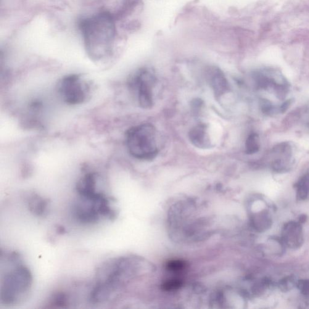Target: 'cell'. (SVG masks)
<instances>
[{
    "label": "cell",
    "instance_id": "1",
    "mask_svg": "<svg viewBox=\"0 0 309 309\" xmlns=\"http://www.w3.org/2000/svg\"><path fill=\"white\" fill-rule=\"evenodd\" d=\"M80 28L86 54L91 60L100 62L111 56L115 36L114 19L112 15L103 12L83 20Z\"/></svg>",
    "mask_w": 309,
    "mask_h": 309
},
{
    "label": "cell",
    "instance_id": "2",
    "mask_svg": "<svg viewBox=\"0 0 309 309\" xmlns=\"http://www.w3.org/2000/svg\"><path fill=\"white\" fill-rule=\"evenodd\" d=\"M20 261L19 257L2 277L0 301L2 305H18L27 299L30 294L33 284L32 274Z\"/></svg>",
    "mask_w": 309,
    "mask_h": 309
},
{
    "label": "cell",
    "instance_id": "3",
    "mask_svg": "<svg viewBox=\"0 0 309 309\" xmlns=\"http://www.w3.org/2000/svg\"><path fill=\"white\" fill-rule=\"evenodd\" d=\"M126 142L129 152L137 159L152 160L158 154L157 133L150 124H142L129 129Z\"/></svg>",
    "mask_w": 309,
    "mask_h": 309
},
{
    "label": "cell",
    "instance_id": "4",
    "mask_svg": "<svg viewBox=\"0 0 309 309\" xmlns=\"http://www.w3.org/2000/svg\"><path fill=\"white\" fill-rule=\"evenodd\" d=\"M93 84L83 75L72 74L63 77L57 84V93L66 104H84L90 98Z\"/></svg>",
    "mask_w": 309,
    "mask_h": 309
},
{
    "label": "cell",
    "instance_id": "5",
    "mask_svg": "<svg viewBox=\"0 0 309 309\" xmlns=\"http://www.w3.org/2000/svg\"><path fill=\"white\" fill-rule=\"evenodd\" d=\"M253 86L257 90L274 94L277 99L283 100L288 96L290 84L282 74L273 69H262L253 72Z\"/></svg>",
    "mask_w": 309,
    "mask_h": 309
},
{
    "label": "cell",
    "instance_id": "6",
    "mask_svg": "<svg viewBox=\"0 0 309 309\" xmlns=\"http://www.w3.org/2000/svg\"><path fill=\"white\" fill-rule=\"evenodd\" d=\"M154 76L146 68H142L131 76L128 81L129 89L136 95L140 105L142 108H150L154 104L153 84Z\"/></svg>",
    "mask_w": 309,
    "mask_h": 309
},
{
    "label": "cell",
    "instance_id": "7",
    "mask_svg": "<svg viewBox=\"0 0 309 309\" xmlns=\"http://www.w3.org/2000/svg\"><path fill=\"white\" fill-rule=\"evenodd\" d=\"M266 160L269 167L274 172H288L295 163L294 147L290 142H279L269 150Z\"/></svg>",
    "mask_w": 309,
    "mask_h": 309
},
{
    "label": "cell",
    "instance_id": "8",
    "mask_svg": "<svg viewBox=\"0 0 309 309\" xmlns=\"http://www.w3.org/2000/svg\"><path fill=\"white\" fill-rule=\"evenodd\" d=\"M97 174L86 173L79 179L76 189L80 197L92 200H99L107 197L97 189Z\"/></svg>",
    "mask_w": 309,
    "mask_h": 309
},
{
    "label": "cell",
    "instance_id": "9",
    "mask_svg": "<svg viewBox=\"0 0 309 309\" xmlns=\"http://www.w3.org/2000/svg\"><path fill=\"white\" fill-rule=\"evenodd\" d=\"M281 240L285 246L294 250L299 248L304 242L302 224L294 221L285 224L282 230Z\"/></svg>",
    "mask_w": 309,
    "mask_h": 309
},
{
    "label": "cell",
    "instance_id": "10",
    "mask_svg": "<svg viewBox=\"0 0 309 309\" xmlns=\"http://www.w3.org/2000/svg\"><path fill=\"white\" fill-rule=\"evenodd\" d=\"M208 81L216 96H221L229 91V84L224 73L219 68L211 67L207 73Z\"/></svg>",
    "mask_w": 309,
    "mask_h": 309
},
{
    "label": "cell",
    "instance_id": "11",
    "mask_svg": "<svg viewBox=\"0 0 309 309\" xmlns=\"http://www.w3.org/2000/svg\"><path fill=\"white\" fill-rule=\"evenodd\" d=\"M27 204L29 211L37 216L43 217L48 211L49 200L37 194H31L27 197Z\"/></svg>",
    "mask_w": 309,
    "mask_h": 309
},
{
    "label": "cell",
    "instance_id": "12",
    "mask_svg": "<svg viewBox=\"0 0 309 309\" xmlns=\"http://www.w3.org/2000/svg\"><path fill=\"white\" fill-rule=\"evenodd\" d=\"M189 139L192 143L196 147L207 148L210 146L207 128L204 124H199L192 128L189 133Z\"/></svg>",
    "mask_w": 309,
    "mask_h": 309
},
{
    "label": "cell",
    "instance_id": "13",
    "mask_svg": "<svg viewBox=\"0 0 309 309\" xmlns=\"http://www.w3.org/2000/svg\"><path fill=\"white\" fill-rule=\"evenodd\" d=\"M296 188H297L298 199L305 200L308 197L309 195V171L298 181L297 185H296Z\"/></svg>",
    "mask_w": 309,
    "mask_h": 309
},
{
    "label": "cell",
    "instance_id": "14",
    "mask_svg": "<svg viewBox=\"0 0 309 309\" xmlns=\"http://www.w3.org/2000/svg\"><path fill=\"white\" fill-rule=\"evenodd\" d=\"M69 298L66 293L58 292L50 298L48 305L50 308H65L68 305Z\"/></svg>",
    "mask_w": 309,
    "mask_h": 309
},
{
    "label": "cell",
    "instance_id": "15",
    "mask_svg": "<svg viewBox=\"0 0 309 309\" xmlns=\"http://www.w3.org/2000/svg\"><path fill=\"white\" fill-rule=\"evenodd\" d=\"M260 147V138L258 135L252 133L248 136L245 143V152L248 155H253L258 152Z\"/></svg>",
    "mask_w": 309,
    "mask_h": 309
},
{
    "label": "cell",
    "instance_id": "16",
    "mask_svg": "<svg viewBox=\"0 0 309 309\" xmlns=\"http://www.w3.org/2000/svg\"><path fill=\"white\" fill-rule=\"evenodd\" d=\"M295 284L294 279L292 277H288L280 281L279 287L281 290L285 292L291 289Z\"/></svg>",
    "mask_w": 309,
    "mask_h": 309
},
{
    "label": "cell",
    "instance_id": "17",
    "mask_svg": "<svg viewBox=\"0 0 309 309\" xmlns=\"http://www.w3.org/2000/svg\"><path fill=\"white\" fill-rule=\"evenodd\" d=\"M185 267H186V263L181 260L171 261L168 264L167 266L169 271L173 272L183 271Z\"/></svg>",
    "mask_w": 309,
    "mask_h": 309
},
{
    "label": "cell",
    "instance_id": "18",
    "mask_svg": "<svg viewBox=\"0 0 309 309\" xmlns=\"http://www.w3.org/2000/svg\"><path fill=\"white\" fill-rule=\"evenodd\" d=\"M182 282L179 280H171L163 285L164 289L168 290H175L181 286Z\"/></svg>",
    "mask_w": 309,
    "mask_h": 309
},
{
    "label": "cell",
    "instance_id": "19",
    "mask_svg": "<svg viewBox=\"0 0 309 309\" xmlns=\"http://www.w3.org/2000/svg\"><path fill=\"white\" fill-rule=\"evenodd\" d=\"M297 286L304 295H309V281H300L297 283Z\"/></svg>",
    "mask_w": 309,
    "mask_h": 309
}]
</instances>
